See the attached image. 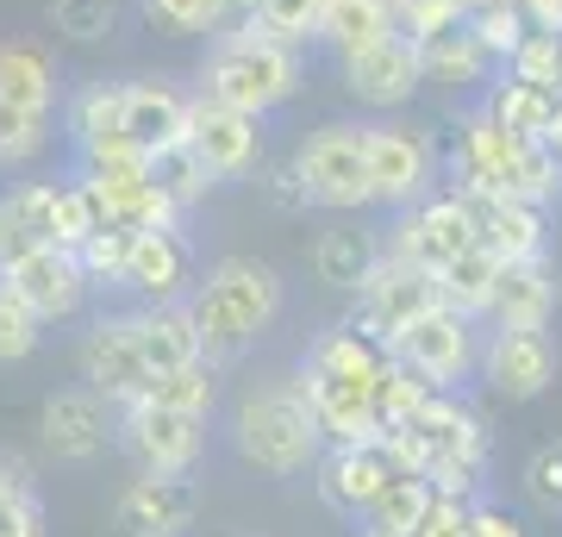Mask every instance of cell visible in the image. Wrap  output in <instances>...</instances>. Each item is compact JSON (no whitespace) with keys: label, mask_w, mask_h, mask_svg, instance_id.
Segmentation results:
<instances>
[{"label":"cell","mask_w":562,"mask_h":537,"mask_svg":"<svg viewBox=\"0 0 562 537\" xmlns=\"http://www.w3.org/2000/svg\"><path fill=\"white\" fill-rule=\"evenodd\" d=\"M288 306V281L269 269L262 257H213L206 262V276L188 288V318H194V344H201V362L213 376L225 369H238L257 338L269 332Z\"/></svg>","instance_id":"obj_1"},{"label":"cell","mask_w":562,"mask_h":537,"mask_svg":"<svg viewBox=\"0 0 562 537\" xmlns=\"http://www.w3.org/2000/svg\"><path fill=\"white\" fill-rule=\"evenodd\" d=\"M438 181L457 194H501V200H531V206H557L562 200V163L550 157L543 138H519L469 107L457 120L450 150H438Z\"/></svg>","instance_id":"obj_2"},{"label":"cell","mask_w":562,"mask_h":537,"mask_svg":"<svg viewBox=\"0 0 562 537\" xmlns=\"http://www.w3.org/2000/svg\"><path fill=\"white\" fill-rule=\"evenodd\" d=\"M194 81H201L194 94L220 100V107H238L250 120H269L276 107H288L306 88V57L294 44L269 38L262 25L238 20L206 38V57H201V76Z\"/></svg>","instance_id":"obj_3"},{"label":"cell","mask_w":562,"mask_h":537,"mask_svg":"<svg viewBox=\"0 0 562 537\" xmlns=\"http://www.w3.org/2000/svg\"><path fill=\"white\" fill-rule=\"evenodd\" d=\"M232 450H238L257 476H276V481H301L313 476L325 438L313 413H306L294 376H276V381H250L232 406Z\"/></svg>","instance_id":"obj_4"},{"label":"cell","mask_w":562,"mask_h":537,"mask_svg":"<svg viewBox=\"0 0 562 537\" xmlns=\"http://www.w3.org/2000/svg\"><path fill=\"white\" fill-rule=\"evenodd\" d=\"M362 163H369V206H387V213H401L438 188V138L425 125H362Z\"/></svg>","instance_id":"obj_5"},{"label":"cell","mask_w":562,"mask_h":537,"mask_svg":"<svg viewBox=\"0 0 562 537\" xmlns=\"http://www.w3.org/2000/svg\"><path fill=\"white\" fill-rule=\"evenodd\" d=\"M113 450L138 462V476H194V462L206 457V418L125 400L113 406Z\"/></svg>","instance_id":"obj_6"},{"label":"cell","mask_w":562,"mask_h":537,"mask_svg":"<svg viewBox=\"0 0 562 537\" xmlns=\"http://www.w3.org/2000/svg\"><path fill=\"white\" fill-rule=\"evenodd\" d=\"M387 357L406 362L425 388H457L462 394V381H475V357H482V318H462L457 306L438 300L431 313L394 332Z\"/></svg>","instance_id":"obj_7"},{"label":"cell","mask_w":562,"mask_h":537,"mask_svg":"<svg viewBox=\"0 0 562 537\" xmlns=\"http://www.w3.org/2000/svg\"><path fill=\"white\" fill-rule=\"evenodd\" d=\"M469 244H475V213H469V200H462L457 188H431L425 200L401 206L382 232L387 257L413 262L425 276H438L443 262L457 257V250H469Z\"/></svg>","instance_id":"obj_8"},{"label":"cell","mask_w":562,"mask_h":537,"mask_svg":"<svg viewBox=\"0 0 562 537\" xmlns=\"http://www.w3.org/2000/svg\"><path fill=\"white\" fill-rule=\"evenodd\" d=\"M294 169L306 181L313 213H362L369 206V163H362V125L331 120L306 132L294 150Z\"/></svg>","instance_id":"obj_9"},{"label":"cell","mask_w":562,"mask_h":537,"mask_svg":"<svg viewBox=\"0 0 562 537\" xmlns=\"http://www.w3.org/2000/svg\"><path fill=\"white\" fill-rule=\"evenodd\" d=\"M350 300H357L350 325H357V332H369L375 344H394V332H401V325H413L419 313H431V306H438V281L425 276V269H413V262L375 250L369 276L357 281V294H350Z\"/></svg>","instance_id":"obj_10"},{"label":"cell","mask_w":562,"mask_h":537,"mask_svg":"<svg viewBox=\"0 0 562 537\" xmlns=\"http://www.w3.org/2000/svg\"><path fill=\"white\" fill-rule=\"evenodd\" d=\"M475 376L487 381V394L501 400H543L562 376V350L543 332H482V357H475Z\"/></svg>","instance_id":"obj_11"},{"label":"cell","mask_w":562,"mask_h":537,"mask_svg":"<svg viewBox=\"0 0 562 537\" xmlns=\"http://www.w3.org/2000/svg\"><path fill=\"white\" fill-rule=\"evenodd\" d=\"M338 76H344V94L369 107V113H401L406 100L419 94V44L406 32H387V38L362 44L350 57H338Z\"/></svg>","instance_id":"obj_12"},{"label":"cell","mask_w":562,"mask_h":537,"mask_svg":"<svg viewBox=\"0 0 562 537\" xmlns=\"http://www.w3.org/2000/svg\"><path fill=\"white\" fill-rule=\"evenodd\" d=\"M0 281L13 288V294L44 318V325H63V318H81L88 313V276H81L76 250H63V244H38V250H25L0 269Z\"/></svg>","instance_id":"obj_13"},{"label":"cell","mask_w":562,"mask_h":537,"mask_svg":"<svg viewBox=\"0 0 562 537\" xmlns=\"http://www.w3.org/2000/svg\"><path fill=\"white\" fill-rule=\"evenodd\" d=\"M76 362H81V388H94L106 406H125L138 400V388L150 381L138 357V338H132V313H94L88 332L76 344Z\"/></svg>","instance_id":"obj_14"},{"label":"cell","mask_w":562,"mask_h":537,"mask_svg":"<svg viewBox=\"0 0 562 537\" xmlns=\"http://www.w3.org/2000/svg\"><path fill=\"white\" fill-rule=\"evenodd\" d=\"M188 150L206 163L213 181H244V176H257V163H262V120L194 94V107H188Z\"/></svg>","instance_id":"obj_15"},{"label":"cell","mask_w":562,"mask_h":537,"mask_svg":"<svg viewBox=\"0 0 562 537\" xmlns=\"http://www.w3.org/2000/svg\"><path fill=\"white\" fill-rule=\"evenodd\" d=\"M38 438L63 469H88L113 450V406L94 388H57L38 413Z\"/></svg>","instance_id":"obj_16"},{"label":"cell","mask_w":562,"mask_h":537,"mask_svg":"<svg viewBox=\"0 0 562 537\" xmlns=\"http://www.w3.org/2000/svg\"><path fill=\"white\" fill-rule=\"evenodd\" d=\"M201 281V257H194V238L169 225V232H138L132 238V257H125L120 288L138 306H162V300H188V288Z\"/></svg>","instance_id":"obj_17"},{"label":"cell","mask_w":562,"mask_h":537,"mask_svg":"<svg viewBox=\"0 0 562 537\" xmlns=\"http://www.w3.org/2000/svg\"><path fill=\"white\" fill-rule=\"evenodd\" d=\"M201 518V494L188 476H138L113 500V532L120 537H188Z\"/></svg>","instance_id":"obj_18"},{"label":"cell","mask_w":562,"mask_h":537,"mask_svg":"<svg viewBox=\"0 0 562 537\" xmlns=\"http://www.w3.org/2000/svg\"><path fill=\"white\" fill-rule=\"evenodd\" d=\"M394 476H401V469L382 457V444H325L319 462H313V494H319L338 518L357 525V518L369 513V500L382 494Z\"/></svg>","instance_id":"obj_19"},{"label":"cell","mask_w":562,"mask_h":537,"mask_svg":"<svg viewBox=\"0 0 562 537\" xmlns=\"http://www.w3.org/2000/svg\"><path fill=\"white\" fill-rule=\"evenodd\" d=\"M188 107H194V94L176 88L169 76H132L125 81V107H120L125 144L144 150V157H162V150L188 144Z\"/></svg>","instance_id":"obj_20"},{"label":"cell","mask_w":562,"mask_h":537,"mask_svg":"<svg viewBox=\"0 0 562 537\" xmlns=\"http://www.w3.org/2000/svg\"><path fill=\"white\" fill-rule=\"evenodd\" d=\"M562 306V281L550 250L525 262H501V281H494V300H487V332H543Z\"/></svg>","instance_id":"obj_21"},{"label":"cell","mask_w":562,"mask_h":537,"mask_svg":"<svg viewBox=\"0 0 562 537\" xmlns=\"http://www.w3.org/2000/svg\"><path fill=\"white\" fill-rule=\"evenodd\" d=\"M294 388H301L306 413H313V425H319L325 444H382L369 381H344V376H325V369H301Z\"/></svg>","instance_id":"obj_22"},{"label":"cell","mask_w":562,"mask_h":537,"mask_svg":"<svg viewBox=\"0 0 562 537\" xmlns=\"http://www.w3.org/2000/svg\"><path fill=\"white\" fill-rule=\"evenodd\" d=\"M469 213H475V244L494 250L501 262H525L550 250V206H531V200H501V194H462Z\"/></svg>","instance_id":"obj_23"},{"label":"cell","mask_w":562,"mask_h":537,"mask_svg":"<svg viewBox=\"0 0 562 537\" xmlns=\"http://www.w3.org/2000/svg\"><path fill=\"white\" fill-rule=\"evenodd\" d=\"M63 76L50 44L38 38H7L0 44V100L7 107H25V113H57Z\"/></svg>","instance_id":"obj_24"},{"label":"cell","mask_w":562,"mask_h":537,"mask_svg":"<svg viewBox=\"0 0 562 537\" xmlns=\"http://www.w3.org/2000/svg\"><path fill=\"white\" fill-rule=\"evenodd\" d=\"M132 338H138V357H144V369H150V376H162V369H181V362H201V344H194L188 300L132 306Z\"/></svg>","instance_id":"obj_25"},{"label":"cell","mask_w":562,"mask_h":537,"mask_svg":"<svg viewBox=\"0 0 562 537\" xmlns=\"http://www.w3.org/2000/svg\"><path fill=\"white\" fill-rule=\"evenodd\" d=\"M120 107H125V81H81V88H69V100H63V138L76 144V157L125 144Z\"/></svg>","instance_id":"obj_26"},{"label":"cell","mask_w":562,"mask_h":537,"mask_svg":"<svg viewBox=\"0 0 562 537\" xmlns=\"http://www.w3.org/2000/svg\"><path fill=\"white\" fill-rule=\"evenodd\" d=\"M419 44V81H438V88H482L494 76V57H487L482 44L469 38V25H438V32H425Z\"/></svg>","instance_id":"obj_27"},{"label":"cell","mask_w":562,"mask_h":537,"mask_svg":"<svg viewBox=\"0 0 562 537\" xmlns=\"http://www.w3.org/2000/svg\"><path fill=\"white\" fill-rule=\"evenodd\" d=\"M50 200H57V181H20L0 194V269L50 238Z\"/></svg>","instance_id":"obj_28"},{"label":"cell","mask_w":562,"mask_h":537,"mask_svg":"<svg viewBox=\"0 0 562 537\" xmlns=\"http://www.w3.org/2000/svg\"><path fill=\"white\" fill-rule=\"evenodd\" d=\"M394 32V0H325L313 44H325L331 57H350L362 44H375Z\"/></svg>","instance_id":"obj_29"},{"label":"cell","mask_w":562,"mask_h":537,"mask_svg":"<svg viewBox=\"0 0 562 537\" xmlns=\"http://www.w3.org/2000/svg\"><path fill=\"white\" fill-rule=\"evenodd\" d=\"M382 238L375 232H357V225H331L313 238V281H325L331 294H357V281L369 276Z\"/></svg>","instance_id":"obj_30"},{"label":"cell","mask_w":562,"mask_h":537,"mask_svg":"<svg viewBox=\"0 0 562 537\" xmlns=\"http://www.w3.org/2000/svg\"><path fill=\"white\" fill-rule=\"evenodd\" d=\"M482 113L494 125H506V132H519V138H543L550 132V113H557V94H543V88H531V81L506 76V69H494V76L482 81Z\"/></svg>","instance_id":"obj_31"},{"label":"cell","mask_w":562,"mask_h":537,"mask_svg":"<svg viewBox=\"0 0 562 537\" xmlns=\"http://www.w3.org/2000/svg\"><path fill=\"white\" fill-rule=\"evenodd\" d=\"M76 176L101 194L106 220H120L125 206H132V194L150 181V157H144V150H132V144H106V150H88V157H81Z\"/></svg>","instance_id":"obj_32"},{"label":"cell","mask_w":562,"mask_h":537,"mask_svg":"<svg viewBox=\"0 0 562 537\" xmlns=\"http://www.w3.org/2000/svg\"><path fill=\"white\" fill-rule=\"evenodd\" d=\"M431 281H438L443 306H457L462 318H487V300H494V281H501V257L482 250V244H469V250H457Z\"/></svg>","instance_id":"obj_33"},{"label":"cell","mask_w":562,"mask_h":537,"mask_svg":"<svg viewBox=\"0 0 562 537\" xmlns=\"http://www.w3.org/2000/svg\"><path fill=\"white\" fill-rule=\"evenodd\" d=\"M138 400H150V406H169V413H201V418H213V406H220V376H213L206 362H181V369H162V376L144 381Z\"/></svg>","instance_id":"obj_34"},{"label":"cell","mask_w":562,"mask_h":537,"mask_svg":"<svg viewBox=\"0 0 562 537\" xmlns=\"http://www.w3.org/2000/svg\"><path fill=\"white\" fill-rule=\"evenodd\" d=\"M57 144V113H25L0 100V169H32Z\"/></svg>","instance_id":"obj_35"},{"label":"cell","mask_w":562,"mask_h":537,"mask_svg":"<svg viewBox=\"0 0 562 537\" xmlns=\"http://www.w3.org/2000/svg\"><path fill=\"white\" fill-rule=\"evenodd\" d=\"M101 225H113L106 220V206H101V194L88 188V181H57V200H50V238L63 244V250H76L81 238H94Z\"/></svg>","instance_id":"obj_36"},{"label":"cell","mask_w":562,"mask_h":537,"mask_svg":"<svg viewBox=\"0 0 562 537\" xmlns=\"http://www.w3.org/2000/svg\"><path fill=\"white\" fill-rule=\"evenodd\" d=\"M462 25H469V38L482 44L487 57H494V69H501L513 51H519V38L531 32V20H525L513 0H469V13H462Z\"/></svg>","instance_id":"obj_37"},{"label":"cell","mask_w":562,"mask_h":537,"mask_svg":"<svg viewBox=\"0 0 562 537\" xmlns=\"http://www.w3.org/2000/svg\"><path fill=\"white\" fill-rule=\"evenodd\" d=\"M44 20L63 44H106L120 32V0H44Z\"/></svg>","instance_id":"obj_38"},{"label":"cell","mask_w":562,"mask_h":537,"mask_svg":"<svg viewBox=\"0 0 562 537\" xmlns=\"http://www.w3.org/2000/svg\"><path fill=\"white\" fill-rule=\"evenodd\" d=\"M425 500H431V481L425 476H394L382 494L369 500V513L357 518L362 532H413L425 513Z\"/></svg>","instance_id":"obj_39"},{"label":"cell","mask_w":562,"mask_h":537,"mask_svg":"<svg viewBox=\"0 0 562 537\" xmlns=\"http://www.w3.org/2000/svg\"><path fill=\"white\" fill-rule=\"evenodd\" d=\"M501 69L562 100V32H550V25H531V32L519 38V51H513Z\"/></svg>","instance_id":"obj_40"},{"label":"cell","mask_w":562,"mask_h":537,"mask_svg":"<svg viewBox=\"0 0 562 537\" xmlns=\"http://www.w3.org/2000/svg\"><path fill=\"white\" fill-rule=\"evenodd\" d=\"M319 7H325V0H244L238 13L250 25H262L269 38L306 51V44H313V32H319Z\"/></svg>","instance_id":"obj_41"},{"label":"cell","mask_w":562,"mask_h":537,"mask_svg":"<svg viewBox=\"0 0 562 537\" xmlns=\"http://www.w3.org/2000/svg\"><path fill=\"white\" fill-rule=\"evenodd\" d=\"M132 225H101L94 238H81L76 244V262H81V276H88V288L94 294H106V288H120V276H125V257H132Z\"/></svg>","instance_id":"obj_42"},{"label":"cell","mask_w":562,"mask_h":537,"mask_svg":"<svg viewBox=\"0 0 562 537\" xmlns=\"http://www.w3.org/2000/svg\"><path fill=\"white\" fill-rule=\"evenodd\" d=\"M150 181H157V188H162L169 200H176L181 213H194V206H201V200L213 194V188H220V181L206 176V163L194 157L188 144H176V150H162V157H150Z\"/></svg>","instance_id":"obj_43"},{"label":"cell","mask_w":562,"mask_h":537,"mask_svg":"<svg viewBox=\"0 0 562 537\" xmlns=\"http://www.w3.org/2000/svg\"><path fill=\"white\" fill-rule=\"evenodd\" d=\"M425 394H431V388H425V381L413 376L406 362L387 357V362H382V376H375V388H369V400H375V425H382V432L406 425V418L425 406Z\"/></svg>","instance_id":"obj_44"},{"label":"cell","mask_w":562,"mask_h":537,"mask_svg":"<svg viewBox=\"0 0 562 537\" xmlns=\"http://www.w3.org/2000/svg\"><path fill=\"white\" fill-rule=\"evenodd\" d=\"M44 332H50V325H44V318L32 313V306H25V300L13 294L7 281H0V362L38 357V350H44Z\"/></svg>","instance_id":"obj_45"},{"label":"cell","mask_w":562,"mask_h":537,"mask_svg":"<svg viewBox=\"0 0 562 537\" xmlns=\"http://www.w3.org/2000/svg\"><path fill=\"white\" fill-rule=\"evenodd\" d=\"M519 488H525V500H531L538 513L562 518V438H557V444H538V450L525 457Z\"/></svg>","instance_id":"obj_46"},{"label":"cell","mask_w":562,"mask_h":537,"mask_svg":"<svg viewBox=\"0 0 562 537\" xmlns=\"http://www.w3.org/2000/svg\"><path fill=\"white\" fill-rule=\"evenodd\" d=\"M257 194L269 200V213H281V220H306V213H313V200H306V181H301V169H294V157L269 163V169L257 176Z\"/></svg>","instance_id":"obj_47"},{"label":"cell","mask_w":562,"mask_h":537,"mask_svg":"<svg viewBox=\"0 0 562 537\" xmlns=\"http://www.w3.org/2000/svg\"><path fill=\"white\" fill-rule=\"evenodd\" d=\"M469 13V0H394V32L406 38H425L438 25H457Z\"/></svg>","instance_id":"obj_48"},{"label":"cell","mask_w":562,"mask_h":537,"mask_svg":"<svg viewBox=\"0 0 562 537\" xmlns=\"http://www.w3.org/2000/svg\"><path fill=\"white\" fill-rule=\"evenodd\" d=\"M0 537H50L44 532V500L0 481Z\"/></svg>","instance_id":"obj_49"},{"label":"cell","mask_w":562,"mask_h":537,"mask_svg":"<svg viewBox=\"0 0 562 537\" xmlns=\"http://www.w3.org/2000/svg\"><path fill=\"white\" fill-rule=\"evenodd\" d=\"M413 537H469V500L431 494L425 513H419V525H413Z\"/></svg>","instance_id":"obj_50"},{"label":"cell","mask_w":562,"mask_h":537,"mask_svg":"<svg viewBox=\"0 0 562 537\" xmlns=\"http://www.w3.org/2000/svg\"><path fill=\"white\" fill-rule=\"evenodd\" d=\"M469 537H525L519 513H506L494 500H469Z\"/></svg>","instance_id":"obj_51"},{"label":"cell","mask_w":562,"mask_h":537,"mask_svg":"<svg viewBox=\"0 0 562 537\" xmlns=\"http://www.w3.org/2000/svg\"><path fill=\"white\" fill-rule=\"evenodd\" d=\"M0 481H7V488H20V494H38V469H32L20 450H0Z\"/></svg>","instance_id":"obj_52"},{"label":"cell","mask_w":562,"mask_h":537,"mask_svg":"<svg viewBox=\"0 0 562 537\" xmlns=\"http://www.w3.org/2000/svg\"><path fill=\"white\" fill-rule=\"evenodd\" d=\"M543 144H550V157L562 163V100H557V113H550V132H543Z\"/></svg>","instance_id":"obj_53"},{"label":"cell","mask_w":562,"mask_h":537,"mask_svg":"<svg viewBox=\"0 0 562 537\" xmlns=\"http://www.w3.org/2000/svg\"><path fill=\"white\" fill-rule=\"evenodd\" d=\"M531 25H550V32H562V0H543V13Z\"/></svg>","instance_id":"obj_54"},{"label":"cell","mask_w":562,"mask_h":537,"mask_svg":"<svg viewBox=\"0 0 562 537\" xmlns=\"http://www.w3.org/2000/svg\"><path fill=\"white\" fill-rule=\"evenodd\" d=\"M513 7H519L525 20H538V13H543V0H513Z\"/></svg>","instance_id":"obj_55"},{"label":"cell","mask_w":562,"mask_h":537,"mask_svg":"<svg viewBox=\"0 0 562 537\" xmlns=\"http://www.w3.org/2000/svg\"><path fill=\"white\" fill-rule=\"evenodd\" d=\"M362 537H413V532H362Z\"/></svg>","instance_id":"obj_56"}]
</instances>
